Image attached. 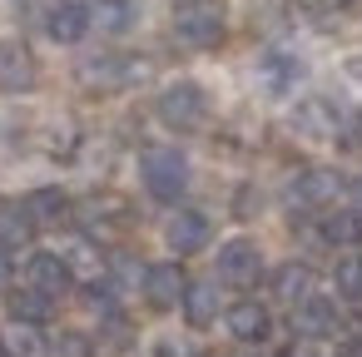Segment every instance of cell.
Listing matches in <instances>:
<instances>
[{
  "mask_svg": "<svg viewBox=\"0 0 362 357\" xmlns=\"http://www.w3.org/2000/svg\"><path fill=\"white\" fill-rule=\"evenodd\" d=\"M149 75H154V65L139 60V55H100V60H85V65H80V80H85L90 90H100V95L144 85Z\"/></svg>",
  "mask_w": 362,
  "mask_h": 357,
  "instance_id": "cell-1",
  "label": "cell"
},
{
  "mask_svg": "<svg viewBox=\"0 0 362 357\" xmlns=\"http://www.w3.org/2000/svg\"><path fill=\"white\" fill-rule=\"evenodd\" d=\"M174 35L194 50H214L223 40V6L218 0H184L174 11Z\"/></svg>",
  "mask_w": 362,
  "mask_h": 357,
  "instance_id": "cell-2",
  "label": "cell"
},
{
  "mask_svg": "<svg viewBox=\"0 0 362 357\" xmlns=\"http://www.w3.org/2000/svg\"><path fill=\"white\" fill-rule=\"evenodd\" d=\"M139 174H144V189L164 204H174L184 189H189V159L179 149H144L139 159Z\"/></svg>",
  "mask_w": 362,
  "mask_h": 357,
  "instance_id": "cell-3",
  "label": "cell"
},
{
  "mask_svg": "<svg viewBox=\"0 0 362 357\" xmlns=\"http://www.w3.org/2000/svg\"><path fill=\"white\" fill-rule=\"evenodd\" d=\"M204 110H209V100H204V90H199L194 80H179V85H169V90L159 95V119H164L169 129H194V124H204Z\"/></svg>",
  "mask_w": 362,
  "mask_h": 357,
  "instance_id": "cell-4",
  "label": "cell"
},
{
  "mask_svg": "<svg viewBox=\"0 0 362 357\" xmlns=\"http://www.w3.org/2000/svg\"><path fill=\"white\" fill-rule=\"evenodd\" d=\"M258 268H263L258 243H248V238H228V243L218 248V278H223V283L248 288V283H258Z\"/></svg>",
  "mask_w": 362,
  "mask_h": 357,
  "instance_id": "cell-5",
  "label": "cell"
},
{
  "mask_svg": "<svg viewBox=\"0 0 362 357\" xmlns=\"http://www.w3.org/2000/svg\"><path fill=\"white\" fill-rule=\"evenodd\" d=\"M35 85V55L21 40H0V95H25Z\"/></svg>",
  "mask_w": 362,
  "mask_h": 357,
  "instance_id": "cell-6",
  "label": "cell"
},
{
  "mask_svg": "<svg viewBox=\"0 0 362 357\" xmlns=\"http://www.w3.org/2000/svg\"><path fill=\"white\" fill-rule=\"evenodd\" d=\"M293 129L308 134V139H332V134H337V105L322 100V95H308V100L293 110Z\"/></svg>",
  "mask_w": 362,
  "mask_h": 357,
  "instance_id": "cell-7",
  "label": "cell"
},
{
  "mask_svg": "<svg viewBox=\"0 0 362 357\" xmlns=\"http://www.w3.org/2000/svg\"><path fill=\"white\" fill-rule=\"evenodd\" d=\"M85 30H90V6H80V0H60V6H50V16H45V35L50 40L75 45V40H85Z\"/></svg>",
  "mask_w": 362,
  "mask_h": 357,
  "instance_id": "cell-8",
  "label": "cell"
},
{
  "mask_svg": "<svg viewBox=\"0 0 362 357\" xmlns=\"http://www.w3.org/2000/svg\"><path fill=\"white\" fill-rule=\"evenodd\" d=\"M184 288H189V278H184L179 263H154V268L144 273V298H149L154 308H179Z\"/></svg>",
  "mask_w": 362,
  "mask_h": 357,
  "instance_id": "cell-9",
  "label": "cell"
},
{
  "mask_svg": "<svg viewBox=\"0 0 362 357\" xmlns=\"http://www.w3.org/2000/svg\"><path fill=\"white\" fill-rule=\"evenodd\" d=\"M293 327L303 332V337H327V332H337V308L327 303V298H317V293H308L303 303H293Z\"/></svg>",
  "mask_w": 362,
  "mask_h": 357,
  "instance_id": "cell-10",
  "label": "cell"
},
{
  "mask_svg": "<svg viewBox=\"0 0 362 357\" xmlns=\"http://www.w3.org/2000/svg\"><path fill=\"white\" fill-rule=\"evenodd\" d=\"M164 243H169L174 253H199V248L209 243V218H204V213H194V209L174 213V218L164 223Z\"/></svg>",
  "mask_w": 362,
  "mask_h": 357,
  "instance_id": "cell-11",
  "label": "cell"
},
{
  "mask_svg": "<svg viewBox=\"0 0 362 357\" xmlns=\"http://www.w3.org/2000/svg\"><path fill=\"white\" fill-rule=\"evenodd\" d=\"M332 194H337V174L332 169H303L293 179V204H303V209H322Z\"/></svg>",
  "mask_w": 362,
  "mask_h": 357,
  "instance_id": "cell-12",
  "label": "cell"
},
{
  "mask_svg": "<svg viewBox=\"0 0 362 357\" xmlns=\"http://www.w3.org/2000/svg\"><path fill=\"white\" fill-rule=\"evenodd\" d=\"M75 283V273H70V263L60 258V253H35L30 258V288H40V293H65Z\"/></svg>",
  "mask_w": 362,
  "mask_h": 357,
  "instance_id": "cell-13",
  "label": "cell"
},
{
  "mask_svg": "<svg viewBox=\"0 0 362 357\" xmlns=\"http://www.w3.org/2000/svg\"><path fill=\"white\" fill-rule=\"evenodd\" d=\"M129 25H134V0H95L90 6V30L124 35Z\"/></svg>",
  "mask_w": 362,
  "mask_h": 357,
  "instance_id": "cell-14",
  "label": "cell"
},
{
  "mask_svg": "<svg viewBox=\"0 0 362 357\" xmlns=\"http://www.w3.org/2000/svg\"><path fill=\"white\" fill-rule=\"evenodd\" d=\"M228 332H233L238 342H263V337H268V308H258V303H233V308H228Z\"/></svg>",
  "mask_w": 362,
  "mask_h": 357,
  "instance_id": "cell-15",
  "label": "cell"
},
{
  "mask_svg": "<svg viewBox=\"0 0 362 357\" xmlns=\"http://www.w3.org/2000/svg\"><path fill=\"white\" fill-rule=\"evenodd\" d=\"M0 347H6V357H45V337H40V322H11L6 332H0Z\"/></svg>",
  "mask_w": 362,
  "mask_h": 357,
  "instance_id": "cell-16",
  "label": "cell"
},
{
  "mask_svg": "<svg viewBox=\"0 0 362 357\" xmlns=\"http://www.w3.org/2000/svg\"><path fill=\"white\" fill-rule=\"evenodd\" d=\"M298 75H303V65H298L293 55H283V50H268V55H263V85H268L273 95L293 90V85H298Z\"/></svg>",
  "mask_w": 362,
  "mask_h": 357,
  "instance_id": "cell-17",
  "label": "cell"
},
{
  "mask_svg": "<svg viewBox=\"0 0 362 357\" xmlns=\"http://www.w3.org/2000/svg\"><path fill=\"white\" fill-rule=\"evenodd\" d=\"M273 293L293 308V303H303L308 293H313V268H303V263H283L278 268V278H273Z\"/></svg>",
  "mask_w": 362,
  "mask_h": 357,
  "instance_id": "cell-18",
  "label": "cell"
},
{
  "mask_svg": "<svg viewBox=\"0 0 362 357\" xmlns=\"http://www.w3.org/2000/svg\"><path fill=\"white\" fill-rule=\"evenodd\" d=\"M179 303H184V312H189V322H194V327H209V322L218 317V293H214L209 283H189Z\"/></svg>",
  "mask_w": 362,
  "mask_h": 357,
  "instance_id": "cell-19",
  "label": "cell"
},
{
  "mask_svg": "<svg viewBox=\"0 0 362 357\" xmlns=\"http://www.w3.org/2000/svg\"><path fill=\"white\" fill-rule=\"evenodd\" d=\"M25 213H30V223H60V218L70 213V199H65L60 189H35V194L25 199Z\"/></svg>",
  "mask_w": 362,
  "mask_h": 357,
  "instance_id": "cell-20",
  "label": "cell"
},
{
  "mask_svg": "<svg viewBox=\"0 0 362 357\" xmlns=\"http://www.w3.org/2000/svg\"><path fill=\"white\" fill-rule=\"evenodd\" d=\"M50 308H55V298H50V293H40V288L11 293V312H16L21 322H45V317H50Z\"/></svg>",
  "mask_w": 362,
  "mask_h": 357,
  "instance_id": "cell-21",
  "label": "cell"
},
{
  "mask_svg": "<svg viewBox=\"0 0 362 357\" xmlns=\"http://www.w3.org/2000/svg\"><path fill=\"white\" fill-rule=\"evenodd\" d=\"M30 233H35V223H30V213H25V209H0V243H6L11 253H16V248H25V243H30Z\"/></svg>",
  "mask_w": 362,
  "mask_h": 357,
  "instance_id": "cell-22",
  "label": "cell"
},
{
  "mask_svg": "<svg viewBox=\"0 0 362 357\" xmlns=\"http://www.w3.org/2000/svg\"><path fill=\"white\" fill-rule=\"evenodd\" d=\"M337 293L352 298V303H362V253H342V263H337Z\"/></svg>",
  "mask_w": 362,
  "mask_h": 357,
  "instance_id": "cell-23",
  "label": "cell"
},
{
  "mask_svg": "<svg viewBox=\"0 0 362 357\" xmlns=\"http://www.w3.org/2000/svg\"><path fill=\"white\" fill-rule=\"evenodd\" d=\"M357 233H362V218L357 213H327L322 218V238L327 243H357Z\"/></svg>",
  "mask_w": 362,
  "mask_h": 357,
  "instance_id": "cell-24",
  "label": "cell"
},
{
  "mask_svg": "<svg viewBox=\"0 0 362 357\" xmlns=\"http://www.w3.org/2000/svg\"><path fill=\"white\" fill-rule=\"evenodd\" d=\"M6 278H11V248L0 243V288H6Z\"/></svg>",
  "mask_w": 362,
  "mask_h": 357,
  "instance_id": "cell-25",
  "label": "cell"
},
{
  "mask_svg": "<svg viewBox=\"0 0 362 357\" xmlns=\"http://www.w3.org/2000/svg\"><path fill=\"white\" fill-rule=\"evenodd\" d=\"M288 357H317V352H313V337H303V342H298V347H293Z\"/></svg>",
  "mask_w": 362,
  "mask_h": 357,
  "instance_id": "cell-26",
  "label": "cell"
},
{
  "mask_svg": "<svg viewBox=\"0 0 362 357\" xmlns=\"http://www.w3.org/2000/svg\"><path fill=\"white\" fill-rule=\"evenodd\" d=\"M352 213H357V218H362V179H357V184H352Z\"/></svg>",
  "mask_w": 362,
  "mask_h": 357,
  "instance_id": "cell-27",
  "label": "cell"
},
{
  "mask_svg": "<svg viewBox=\"0 0 362 357\" xmlns=\"http://www.w3.org/2000/svg\"><path fill=\"white\" fill-rule=\"evenodd\" d=\"M342 357H362V337H357V342H347V347H342Z\"/></svg>",
  "mask_w": 362,
  "mask_h": 357,
  "instance_id": "cell-28",
  "label": "cell"
},
{
  "mask_svg": "<svg viewBox=\"0 0 362 357\" xmlns=\"http://www.w3.org/2000/svg\"><path fill=\"white\" fill-rule=\"evenodd\" d=\"M154 357H174V347H169V342H159V347H154Z\"/></svg>",
  "mask_w": 362,
  "mask_h": 357,
  "instance_id": "cell-29",
  "label": "cell"
},
{
  "mask_svg": "<svg viewBox=\"0 0 362 357\" xmlns=\"http://www.w3.org/2000/svg\"><path fill=\"white\" fill-rule=\"evenodd\" d=\"M352 139H357V144H362V115H357V119H352Z\"/></svg>",
  "mask_w": 362,
  "mask_h": 357,
  "instance_id": "cell-30",
  "label": "cell"
}]
</instances>
